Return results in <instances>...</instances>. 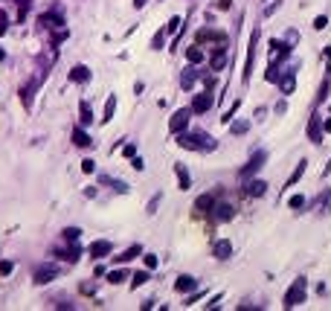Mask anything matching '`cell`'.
Here are the masks:
<instances>
[{
	"label": "cell",
	"mask_w": 331,
	"mask_h": 311,
	"mask_svg": "<svg viewBox=\"0 0 331 311\" xmlns=\"http://www.w3.org/2000/svg\"><path fill=\"white\" fill-rule=\"evenodd\" d=\"M209 41H215V44H230L221 29H203V32H198V41H195V44L203 47V44H209Z\"/></svg>",
	"instance_id": "7"
},
{
	"label": "cell",
	"mask_w": 331,
	"mask_h": 311,
	"mask_svg": "<svg viewBox=\"0 0 331 311\" xmlns=\"http://www.w3.org/2000/svg\"><path fill=\"white\" fill-rule=\"evenodd\" d=\"M325 26H328V18H325V15H317V18H314V29H325Z\"/></svg>",
	"instance_id": "40"
},
{
	"label": "cell",
	"mask_w": 331,
	"mask_h": 311,
	"mask_svg": "<svg viewBox=\"0 0 331 311\" xmlns=\"http://www.w3.org/2000/svg\"><path fill=\"white\" fill-rule=\"evenodd\" d=\"M325 56H328V58H331V44H328V47H325Z\"/></svg>",
	"instance_id": "50"
},
{
	"label": "cell",
	"mask_w": 331,
	"mask_h": 311,
	"mask_svg": "<svg viewBox=\"0 0 331 311\" xmlns=\"http://www.w3.org/2000/svg\"><path fill=\"white\" fill-rule=\"evenodd\" d=\"M38 87V81L35 79H29L24 84V91H21V99H24V108H29V105H32V91H35Z\"/></svg>",
	"instance_id": "22"
},
{
	"label": "cell",
	"mask_w": 331,
	"mask_h": 311,
	"mask_svg": "<svg viewBox=\"0 0 331 311\" xmlns=\"http://www.w3.org/2000/svg\"><path fill=\"white\" fill-rule=\"evenodd\" d=\"M3 61H6V53H3V50H0V64H3Z\"/></svg>",
	"instance_id": "49"
},
{
	"label": "cell",
	"mask_w": 331,
	"mask_h": 311,
	"mask_svg": "<svg viewBox=\"0 0 331 311\" xmlns=\"http://www.w3.org/2000/svg\"><path fill=\"white\" fill-rule=\"evenodd\" d=\"M215 201H218V195H215V192H206V195H201L198 201H195V215H206V212H212Z\"/></svg>",
	"instance_id": "10"
},
{
	"label": "cell",
	"mask_w": 331,
	"mask_h": 311,
	"mask_svg": "<svg viewBox=\"0 0 331 311\" xmlns=\"http://www.w3.org/2000/svg\"><path fill=\"white\" fill-rule=\"evenodd\" d=\"M99 184H102V186H114L117 192H128V184H122V181H114V177H107V174H99Z\"/></svg>",
	"instance_id": "26"
},
{
	"label": "cell",
	"mask_w": 331,
	"mask_h": 311,
	"mask_svg": "<svg viewBox=\"0 0 331 311\" xmlns=\"http://www.w3.org/2000/svg\"><path fill=\"white\" fill-rule=\"evenodd\" d=\"M12 271H15V262H12V259H3V262H0V277H9Z\"/></svg>",
	"instance_id": "33"
},
{
	"label": "cell",
	"mask_w": 331,
	"mask_h": 311,
	"mask_svg": "<svg viewBox=\"0 0 331 311\" xmlns=\"http://www.w3.org/2000/svg\"><path fill=\"white\" fill-rule=\"evenodd\" d=\"M215 259H230V253H233V244L227 242V239H221V242L215 244Z\"/></svg>",
	"instance_id": "20"
},
{
	"label": "cell",
	"mask_w": 331,
	"mask_h": 311,
	"mask_svg": "<svg viewBox=\"0 0 331 311\" xmlns=\"http://www.w3.org/2000/svg\"><path fill=\"white\" fill-rule=\"evenodd\" d=\"M56 277H59L56 265H38L35 271H32V282H35V285H47V282H52Z\"/></svg>",
	"instance_id": "5"
},
{
	"label": "cell",
	"mask_w": 331,
	"mask_h": 311,
	"mask_svg": "<svg viewBox=\"0 0 331 311\" xmlns=\"http://www.w3.org/2000/svg\"><path fill=\"white\" fill-rule=\"evenodd\" d=\"M82 169L90 174V172H96V163H93V160H84V163H82Z\"/></svg>",
	"instance_id": "42"
},
{
	"label": "cell",
	"mask_w": 331,
	"mask_h": 311,
	"mask_svg": "<svg viewBox=\"0 0 331 311\" xmlns=\"http://www.w3.org/2000/svg\"><path fill=\"white\" fill-rule=\"evenodd\" d=\"M230 131H233L236 137H241V134H247V131H250V122H244V119H238V122H230Z\"/></svg>",
	"instance_id": "29"
},
{
	"label": "cell",
	"mask_w": 331,
	"mask_h": 311,
	"mask_svg": "<svg viewBox=\"0 0 331 311\" xmlns=\"http://www.w3.org/2000/svg\"><path fill=\"white\" fill-rule=\"evenodd\" d=\"M186 58H189V64H201V61H203V50L198 44L189 47V50H186Z\"/></svg>",
	"instance_id": "27"
},
{
	"label": "cell",
	"mask_w": 331,
	"mask_h": 311,
	"mask_svg": "<svg viewBox=\"0 0 331 311\" xmlns=\"http://www.w3.org/2000/svg\"><path fill=\"white\" fill-rule=\"evenodd\" d=\"M322 134H325V131H322V119H319V114H314L308 119V140L319 146V143H322Z\"/></svg>",
	"instance_id": "9"
},
{
	"label": "cell",
	"mask_w": 331,
	"mask_h": 311,
	"mask_svg": "<svg viewBox=\"0 0 331 311\" xmlns=\"http://www.w3.org/2000/svg\"><path fill=\"white\" fill-rule=\"evenodd\" d=\"M134 6H137V9H142V6H145V0H134Z\"/></svg>",
	"instance_id": "47"
},
{
	"label": "cell",
	"mask_w": 331,
	"mask_h": 311,
	"mask_svg": "<svg viewBox=\"0 0 331 311\" xmlns=\"http://www.w3.org/2000/svg\"><path fill=\"white\" fill-rule=\"evenodd\" d=\"M131 163H134V169H137V172H142V169H145V163H142L140 157H134V160H131Z\"/></svg>",
	"instance_id": "44"
},
{
	"label": "cell",
	"mask_w": 331,
	"mask_h": 311,
	"mask_svg": "<svg viewBox=\"0 0 331 311\" xmlns=\"http://www.w3.org/2000/svg\"><path fill=\"white\" fill-rule=\"evenodd\" d=\"M224 64H227V47H224V44H218V47H215V53H212V61H209V67H212L215 73H221V70H224Z\"/></svg>",
	"instance_id": "13"
},
{
	"label": "cell",
	"mask_w": 331,
	"mask_h": 311,
	"mask_svg": "<svg viewBox=\"0 0 331 311\" xmlns=\"http://www.w3.org/2000/svg\"><path fill=\"white\" fill-rule=\"evenodd\" d=\"M175 174H178V186L186 192V189H192V177L189 172H186V166L183 163H175Z\"/></svg>",
	"instance_id": "15"
},
{
	"label": "cell",
	"mask_w": 331,
	"mask_h": 311,
	"mask_svg": "<svg viewBox=\"0 0 331 311\" xmlns=\"http://www.w3.org/2000/svg\"><path fill=\"white\" fill-rule=\"evenodd\" d=\"M79 236H82L79 227H67V230H64V239H67V242H79Z\"/></svg>",
	"instance_id": "35"
},
{
	"label": "cell",
	"mask_w": 331,
	"mask_h": 311,
	"mask_svg": "<svg viewBox=\"0 0 331 311\" xmlns=\"http://www.w3.org/2000/svg\"><path fill=\"white\" fill-rule=\"evenodd\" d=\"M79 122H82V128H87L90 122H93V114H90V102H82V105H79Z\"/></svg>",
	"instance_id": "21"
},
{
	"label": "cell",
	"mask_w": 331,
	"mask_h": 311,
	"mask_svg": "<svg viewBox=\"0 0 331 311\" xmlns=\"http://www.w3.org/2000/svg\"><path fill=\"white\" fill-rule=\"evenodd\" d=\"M264 160H267V151H256V154L250 157V163L244 166V169H241V177H250V174H256L261 166H264Z\"/></svg>",
	"instance_id": "8"
},
{
	"label": "cell",
	"mask_w": 331,
	"mask_h": 311,
	"mask_svg": "<svg viewBox=\"0 0 331 311\" xmlns=\"http://www.w3.org/2000/svg\"><path fill=\"white\" fill-rule=\"evenodd\" d=\"M165 44V29H160V32L154 35V41H151V50H163Z\"/></svg>",
	"instance_id": "34"
},
{
	"label": "cell",
	"mask_w": 331,
	"mask_h": 311,
	"mask_svg": "<svg viewBox=\"0 0 331 311\" xmlns=\"http://www.w3.org/2000/svg\"><path fill=\"white\" fill-rule=\"evenodd\" d=\"M157 265H160V259H157L154 253H145V268H148V271H154Z\"/></svg>",
	"instance_id": "39"
},
{
	"label": "cell",
	"mask_w": 331,
	"mask_h": 311,
	"mask_svg": "<svg viewBox=\"0 0 331 311\" xmlns=\"http://www.w3.org/2000/svg\"><path fill=\"white\" fill-rule=\"evenodd\" d=\"M328 73H331V61H328Z\"/></svg>",
	"instance_id": "51"
},
{
	"label": "cell",
	"mask_w": 331,
	"mask_h": 311,
	"mask_svg": "<svg viewBox=\"0 0 331 311\" xmlns=\"http://www.w3.org/2000/svg\"><path fill=\"white\" fill-rule=\"evenodd\" d=\"M189 119H192V108H180V111H175V114H172V119H169V128H172V134H180V131H186Z\"/></svg>",
	"instance_id": "4"
},
{
	"label": "cell",
	"mask_w": 331,
	"mask_h": 311,
	"mask_svg": "<svg viewBox=\"0 0 331 311\" xmlns=\"http://www.w3.org/2000/svg\"><path fill=\"white\" fill-rule=\"evenodd\" d=\"M319 204H322V212H331V186L325 189V195L319 198Z\"/></svg>",
	"instance_id": "37"
},
{
	"label": "cell",
	"mask_w": 331,
	"mask_h": 311,
	"mask_svg": "<svg viewBox=\"0 0 331 311\" xmlns=\"http://www.w3.org/2000/svg\"><path fill=\"white\" fill-rule=\"evenodd\" d=\"M111 250H114V247H111L107 239H99V242H93L87 247V253L93 256V259H105V256H111Z\"/></svg>",
	"instance_id": "11"
},
{
	"label": "cell",
	"mask_w": 331,
	"mask_h": 311,
	"mask_svg": "<svg viewBox=\"0 0 331 311\" xmlns=\"http://www.w3.org/2000/svg\"><path fill=\"white\" fill-rule=\"evenodd\" d=\"M180 23H183V18H178V15H175V18H172V21L165 23V35H175L180 29Z\"/></svg>",
	"instance_id": "31"
},
{
	"label": "cell",
	"mask_w": 331,
	"mask_h": 311,
	"mask_svg": "<svg viewBox=\"0 0 331 311\" xmlns=\"http://www.w3.org/2000/svg\"><path fill=\"white\" fill-rule=\"evenodd\" d=\"M305 169H308V160H299V163H296V172L291 174V177H288V184H285V186H294L296 181H299V177L305 174Z\"/></svg>",
	"instance_id": "28"
},
{
	"label": "cell",
	"mask_w": 331,
	"mask_h": 311,
	"mask_svg": "<svg viewBox=\"0 0 331 311\" xmlns=\"http://www.w3.org/2000/svg\"><path fill=\"white\" fill-rule=\"evenodd\" d=\"M79 253H82V247H70V250L64 253V259H67V262H76V259H79Z\"/></svg>",
	"instance_id": "41"
},
{
	"label": "cell",
	"mask_w": 331,
	"mask_h": 311,
	"mask_svg": "<svg viewBox=\"0 0 331 311\" xmlns=\"http://www.w3.org/2000/svg\"><path fill=\"white\" fill-rule=\"evenodd\" d=\"M114 111H117V96L111 93L107 102H105V111H102V122H111V119H114Z\"/></svg>",
	"instance_id": "25"
},
{
	"label": "cell",
	"mask_w": 331,
	"mask_h": 311,
	"mask_svg": "<svg viewBox=\"0 0 331 311\" xmlns=\"http://www.w3.org/2000/svg\"><path fill=\"white\" fill-rule=\"evenodd\" d=\"M70 81H90V70L84 67V64H76L70 70Z\"/></svg>",
	"instance_id": "19"
},
{
	"label": "cell",
	"mask_w": 331,
	"mask_h": 311,
	"mask_svg": "<svg viewBox=\"0 0 331 311\" xmlns=\"http://www.w3.org/2000/svg\"><path fill=\"white\" fill-rule=\"evenodd\" d=\"M230 6H233L230 0H218V9H221V12H227V9H230Z\"/></svg>",
	"instance_id": "45"
},
{
	"label": "cell",
	"mask_w": 331,
	"mask_h": 311,
	"mask_svg": "<svg viewBox=\"0 0 331 311\" xmlns=\"http://www.w3.org/2000/svg\"><path fill=\"white\" fill-rule=\"evenodd\" d=\"M212 209H215V218H218V221H230L233 215H236V209L230 207V204H218V201H215Z\"/></svg>",
	"instance_id": "18"
},
{
	"label": "cell",
	"mask_w": 331,
	"mask_h": 311,
	"mask_svg": "<svg viewBox=\"0 0 331 311\" xmlns=\"http://www.w3.org/2000/svg\"><path fill=\"white\" fill-rule=\"evenodd\" d=\"M279 91H282V96H291L296 91V79L291 70H285V76H279Z\"/></svg>",
	"instance_id": "14"
},
{
	"label": "cell",
	"mask_w": 331,
	"mask_h": 311,
	"mask_svg": "<svg viewBox=\"0 0 331 311\" xmlns=\"http://www.w3.org/2000/svg\"><path fill=\"white\" fill-rule=\"evenodd\" d=\"M305 297H308V279L299 277L291 288L285 291V308H296V305H302Z\"/></svg>",
	"instance_id": "2"
},
{
	"label": "cell",
	"mask_w": 331,
	"mask_h": 311,
	"mask_svg": "<svg viewBox=\"0 0 331 311\" xmlns=\"http://www.w3.org/2000/svg\"><path fill=\"white\" fill-rule=\"evenodd\" d=\"M195 79H198V70H195V64H189V67L183 70V76H180V87H183V91H192V87H195Z\"/></svg>",
	"instance_id": "16"
},
{
	"label": "cell",
	"mask_w": 331,
	"mask_h": 311,
	"mask_svg": "<svg viewBox=\"0 0 331 311\" xmlns=\"http://www.w3.org/2000/svg\"><path fill=\"white\" fill-rule=\"evenodd\" d=\"M322 174H331V160L325 163V172H322Z\"/></svg>",
	"instance_id": "48"
},
{
	"label": "cell",
	"mask_w": 331,
	"mask_h": 311,
	"mask_svg": "<svg viewBox=\"0 0 331 311\" xmlns=\"http://www.w3.org/2000/svg\"><path fill=\"white\" fill-rule=\"evenodd\" d=\"M125 271H114V274H107V282H111V285H122V282H125Z\"/></svg>",
	"instance_id": "32"
},
{
	"label": "cell",
	"mask_w": 331,
	"mask_h": 311,
	"mask_svg": "<svg viewBox=\"0 0 331 311\" xmlns=\"http://www.w3.org/2000/svg\"><path fill=\"white\" fill-rule=\"evenodd\" d=\"M73 143H76V146H82V149L93 146V140L87 137V131H84V128H76V131H73Z\"/></svg>",
	"instance_id": "24"
},
{
	"label": "cell",
	"mask_w": 331,
	"mask_h": 311,
	"mask_svg": "<svg viewBox=\"0 0 331 311\" xmlns=\"http://www.w3.org/2000/svg\"><path fill=\"white\" fill-rule=\"evenodd\" d=\"M175 143L186 151H212L215 149V140L206 131H180Z\"/></svg>",
	"instance_id": "1"
},
{
	"label": "cell",
	"mask_w": 331,
	"mask_h": 311,
	"mask_svg": "<svg viewBox=\"0 0 331 311\" xmlns=\"http://www.w3.org/2000/svg\"><path fill=\"white\" fill-rule=\"evenodd\" d=\"M244 192H247L250 198H261L264 192H267V184H264V181H253V184H250Z\"/></svg>",
	"instance_id": "23"
},
{
	"label": "cell",
	"mask_w": 331,
	"mask_h": 311,
	"mask_svg": "<svg viewBox=\"0 0 331 311\" xmlns=\"http://www.w3.org/2000/svg\"><path fill=\"white\" fill-rule=\"evenodd\" d=\"M212 108V93L203 91V93H195V99H192V114H206Z\"/></svg>",
	"instance_id": "6"
},
{
	"label": "cell",
	"mask_w": 331,
	"mask_h": 311,
	"mask_svg": "<svg viewBox=\"0 0 331 311\" xmlns=\"http://www.w3.org/2000/svg\"><path fill=\"white\" fill-rule=\"evenodd\" d=\"M145 282H148V274L140 271V274H134V277H131V288H140V285H145Z\"/></svg>",
	"instance_id": "30"
},
{
	"label": "cell",
	"mask_w": 331,
	"mask_h": 311,
	"mask_svg": "<svg viewBox=\"0 0 331 311\" xmlns=\"http://www.w3.org/2000/svg\"><path fill=\"white\" fill-rule=\"evenodd\" d=\"M140 253H142V244H131L128 250H122V253H119L114 262H117V265H125V262H131L134 256H140Z\"/></svg>",
	"instance_id": "17"
},
{
	"label": "cell",
	"mask_w": 331,
	"mask_h": 311,
	"mask_svg": "<svg viewBox=\"0 0 331 311\" xmlns=\"http://www.w3.org/2000/svg\"><path fill=\"white\" fill-rule=\"evenodd\" d=\"M256 50H259V26L250 32V47H247V61H244V70H241V79L244 84L250 81V73H253V61H256Z\"/></svg>",
	"instance_id": "3"
},
{
	"label": "cell",
	"mask_w": 331,
	"mask_h": 311,
	"mask_svg": "<svg viewBox=\"0 0 331 311\" xmlns=\"http://www.w3.org/2000/svg\"><path fill=\"white\" fill-rule=\"evenodd\" d=\"M322 131H328V134H331V119H325V122H322Z\"/></svg>",
	"instance_id": "46"
},
{
	"label": "cell",
	"mask_w": 331,
	"mask_h": 311,
	"mask_svg": "<svg viewBox=\"0 0 331 311\" xmlns=\"http://www.w3.org/2000/svg\"><path fill=\"white\" fill-rule=\"evenodd\" d=\"M175 291H178V294H192V291H198V279L189 277V274H183V277H178V282H175Z\"/></svg>",
	"instance_id": "12"
},
{
	"label": "cell",
	"mask_w": 331,
	"mask_h": 311,
	"mask_svg": "<svg viewBox=\"0 0 331 311\" xmlns=\"http://www.w3.org/2000/svg\"><path fill=\"white\" fill-rule=\"evenodd\" d=\"M288 207H291V209L305 207V198H302V195H291V198H288Z\"/></svg>",
	"instance_id": "36"
},
{
	"label": "cell",
	"mask_w": 331,
	"mask_h": 311,
	"mask_svg": "<svg viewBox=\"0 0 331 311\" xmlns=\"http://www.w3.org/2000/svg\"><path fill=\"white\" fill-rule=\"evenodd\" d=\"M6 23H9V18H6V15H3V12H0V35L6 32Z\"/></svg>",
	"instance_id": "43"
},
{
	"label": "cell",
	"mask_w": 331,
	"mask_h": 311,
	"mask_svg": "<svg viewBox=\"0 0 331 311\" xmlns=\"http://www.w3.org/2000/svg\"><path fill=\"white\" fill-rule=\"evenodd\" d=\"M325 99H328V79L322 81V84H319V93H317V105L319 102H325Z\"/></svg>",
	"instance_id": "38"
}]
</instances>
